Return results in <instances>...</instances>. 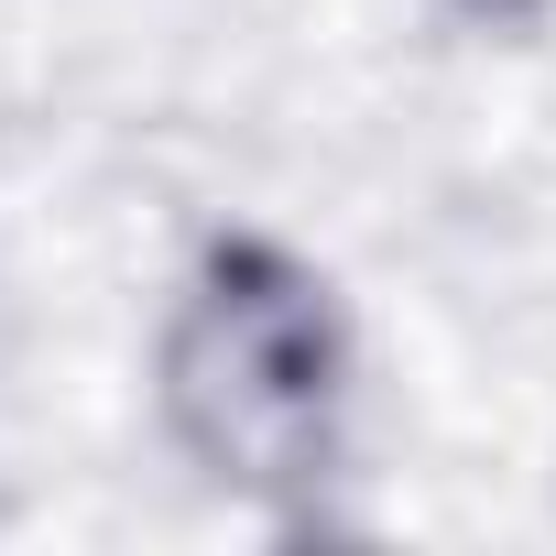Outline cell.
<instances>
[{"mask_svg": "<svg viewBox=\"0 0 556 556\" xmlns=\"http://www.w3.org/2000/svg\"><path fill=\"white\" fill-rule=\"evenodd\" d=\"M175 447L240 502H306L350 437V328L285 240H207L153 350Z\"/></svg>", "mask_w": 556, "mask_h": 556, "instance_id": "1", "label": "cell"}, {"mask_svg": "<svg viewBox=\"0 0 556 556\" xmlns=\"http://www.w3.org/2000/svg\"><path fill=\"white\" fill-rule=\"evenodd\" d=\"M447 12H469V23H534L545 0H447Z\"/></svg>", "mask_w": 556, "mask_h": 556, "instance_id": "2", "label": "cell"}]
</instances>
